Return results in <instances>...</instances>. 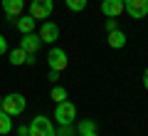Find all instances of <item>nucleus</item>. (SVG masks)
<instances>
[{
  "instance_id": "obj_13",
  "label": "nucleus",
  "mask_w": 148,
  "mask_h": 136,
  "mask_svg": "<svg viewBox=\"0 0 148 136\" xmlns=\"http://www.w3.org/2000/svg\"><path fill=\"white\" fill-rule=\"evenodd\" d=\"M15 25H17V30H20L22 35H27V32L35 30V17H32V15H20L15 20Z\"/></svg>"
},
{
  "instance_id": "obj_21",
  "label": "nucleus",
  "mask_w": 148,
  "mask_h": 136,
  "mask_svg": "<svg viewBox=\"0 0 148 136\" xmlns=\"http://www.w3.org/2000/svg\"><path fill=\"white\" fill-rule=\"evenodd\" d=\"M49 82H54V84H57V79H59V72H57V69H52V72H49Z\"/></svg>"
},
{
  "instance_id": "obj_9",
  "label": "nucleus",
  "mask_w": 148,
  "mask_h": 136,
  "mask_svg": "<svg viewBox=\"0 0 148 136\" xmlns=\"http://www.w3.org/2000/svg\"><path fill=\"white\" fill-rule=\"evenodd\" d=\"M20 47L25 50L27 55H37V52H40V47H42V40H40V35H32V32H27V35H22Z\"/></svg>"
},
{
  "instance_id": "obj_1",
  "label": "nucleus",
  "mask_w": 148,
  "mask_h": 136,
  "mask_svg": "<svg viewBox=\"0 0 148 136\" xmlns=\"http://www.w3.org/2000/svg\"><path fill=\"white\" fill-rule=\"evenodd\" d=\"M25 106H27L25 97L15 92V94H8V97H3V104H0V109L5 111V114H10V116H20L22 111H25Z\"/></svg>"
},
{
  "instance_id": "obj_14",
  "label": "nucleus",
  "mask_w": 148,
  "mask_h": 136,
  "mask_svg": "<svg viewBox=\"0 0 148 136\" xmlns=\"http://www.w3.org/2000/svg\"><path fill=\"white\" fill-rule=\"evenodd\" d=\"M10 131H12V119H10V114H5L0 109V136H8Z\"/></svg>"
},
{
  "instance_id": "obj_10",
  "label": "nucleus",
  "mask_w": 148,
  "mask_h": 136,
  "mask_svg": "<svg viewBox=\"0 0 148 136\" xmlns=\"http://www.w3.org/2000/svg\"><path fill=\"white\" fill-rule=\"evenodd\" d=\"M8 59H10V64H35V55H27L22 47H17V50H10L8 52Z\"/></svg>"
},
{
  "instance_id": "obj_6",
  "label": "nucleus",
  "mask_w": 148,
  "mask_h": 136,
  "mask_svg": "<svg viewBox=\"0 0 148 136\" xmlns=\"http://www.w3.org/2000/svg\"><path fill=\"white\" fill-rule=\"evenodd\" d=\"M123 10L133 20H143L148 15V0H123Z\"/></svg>"
},
{
  "instance_id": "obj_12",
  "label": "nucleus",
  "mask_w": 148,
  "mask_h": 136,
  "mask_svg": "<svg viewBox=\"0 0 148 136\" xmlns=\"http://www.w3.org/2000/svg\"><path fill=\"white\" fill-rule=\"evenodd\" d=\"M106 35H109V47L121 50L123 45H126V32L123 30H114V32H106Z\"/></svg>"
},
{
  "instance_id": "obj_11",
  "label": "nucleus",
  "mask_w": 148,
  "mask_h": 136,
  "mask_svg": "<svg viewBox=\"0 0 148 136\" xmlns=\"http://www.w3.org/2000/svg\"><path fill=\"white\" fill-rule=\"evenodd\" d=\"M101 12L106 17H119L123 12V0H101Z\"/></svg>"
},
{
  "instance_id": "obj_18",
  "label": "nucleus",
  "mask_w": 148,
  "mask_h": 136,
  "mask_svg": "<svg viewBox=\"0 0 148 136\" xmlns=\"http://www.w3.org/2000/svg\"><path fill=\"white\" fill-rule=\"evenodd\" d=\"M72 124H59V129L54 131V136H72Z\"/></svg>"
},
{
  "instance_id": "obj_24",
  "label": "nucleus",
  "mask_w": 148,
  "mask_h": 136,
  "mask_svg": "<svg viewBox=\"0 0 148 136\" xmlns=\"http://www.w3.org/2000/svg\"><path fill=\"white\" fill-rule=\"evenodd\" d=\"M84 136H99V134H96V131H91V134H84Z\"/></svg>"
},
{
  "instance_id": "obj_23",
  "label": "nucleus",
  "mask_w": 148,
  "mask_h": 136,
  "mask_svg": "<svg viewBox=\"0 0 148 136\" xmlns=\"http://www.w3.org/2000/svg\"><path fill=\"white\" fill-rule=\"evenodd\" d=\"M143 87H146V92H148V67H146V72H143Z\"/></svg>"
},
{
  "instance_id": "obj_4",
  "label": "nucleus",
  "mask_w": 148,
  "mask_h": 136,
  "mask_svg": "<svg viewBox=\"0 0 148 136\" xmlns=\"http://www.w3.org/2000/svg\"><path fill=\"white\" fill-rule=\"evenodd\" d=\"M47 64H49V69L64 72V69H67V64H69V59H67V52H64L62 47H52V50L47 52Z\"/></svg>"
},
{
  "instance_id": "obj_3",
  "label": "nucleus",
  "mask_w": 148,
  "mask_h": 136,
  "mask_svg": "<svg viewBox=\"0 0 148 136\" xmlns=\"http://www.w3.org/2000/svg\"><path fill=\"white\" fill-rule=\"evenodd\" d=\"M54 119L59 121V124H74V119H77V106L72 104V101H59L57 109H54Z\"/></svg>"
},
{
  "instance_id": "obj_15",
  "label": "nucleus",
  "mask_w": 148,
  "mask_h": 136,
  "mask_svg": "<svg viewBox=\"0 0 148 136\" xmlns=\"http://www.w3.org/2000/svg\"><path fill=\"white\" fill-rule=\"evenodd\" d=\"M77 131H79V136H84V134H91V131H96V121H94V119H84V121H79Z\"/></svg>"
},
{
  "instance_id": "obj_25",
  "label": "nucleus",
  "mask_w": 148,
  "mask_h": 136,
  "mask_svg": "<svg viewBox=\"0 0 148 136\" xmlns=\"http://www.w3.org/2000/svg\"><path fill=\"white\" fill-rule=\"evenodd\" d=\"M0 104H3V97H0Z\"/></svg>"
},
{
  "instance_id": "obj_20",
  "label": "nucleus",
  "mask_w": 148,
  "mask_h": 136,
  "mask_svg": "<svg viewBox=\"0 0 148 136\" xmlns=\"http://www.w3.org/2000/svg\"><path fill=\"white\" fill-rule=\"evenodd\" d=\"M5 52H8V40L0 35V55H5Z\"/></svg>"
},
{
  "instance_id": "obj_17",
  "label": "nucleus",
  "mask_w": 148,
  "mask_h": 136,
  "mask_svg": "<svg viewBox=\"0 0 148 136\" xmlns=\"http://www.w3.org/2000/svg\"><path fill=\"white\" fill-rule=\"evenodd\" d=\"M64 3H67V8L72 12H82L86 8V3H89V0H64Z\"/></svg>"
},
{
  "instance_id": "obj_7",
  "label": "nucleus",
  "mask_w": 148,
  "mask_h": 136,
  "mask_svg": "<svg viewBox=\"0 0 148 136\" xmlns=\"http://www.w3.org/2000/svg\"><path fill=\"white\" fill-rule=\"evenodd\" d=\"M0 5H3V12L8 20H17L25 10V0H0Z\"/></svg>"
},
{
  "instance_id": "obj_16",
  "label": "nucleus",
  "mask_w": 148,
  "mask_h": 136,
  "mask_svg": "<svg viewBox=\"0 0 148 136\" xmlns=\"http://www.w3.org/2000/svg\"><path fill=\"white\" fill-rule=\"evenodd\" d=\"M49 97H52V99L59 104V101H64V99H67V89H64V87H59V84H54V87H52V94H49Z\"/></svg>"
},
{
  "instance_id": "obj_22",
  "label": "nucleus",
  "mask_w": 148,
  "mask_h": 136,
  "mask_svg": "<svg viewBox=\"0 0 148 136\" xmlns=\"http://www.w3.org/2000/svg\"><path fill=\"white\" fill-rule=\"evenodd\" d=\"M27 131H30V126H25V124H22L20 129H17V134H20V136H27Z\"/></svg>"
},
{
  "instance_id": "obj_2",
  "label": "nucleus",
  "mask_w": 148,
  "mask_h": 136,
  "mask_svg": "<svg viewBox=\"0 0 148 136\" xmlns=\"http://www.w3.org/2000/svg\"><path fill=\"white\" fill-rule=\"evenodd\" d=\"M27 136H54V126L47 116H35L30 121V131Z\"/></svg>"
},
{
  "instance_id": "obj_8",
  "label": "nucleus",
  "mask_w": 148,
  "mask_h": 136,
  "mask_svg": "<svg viewBox=\"0 0 148 136\" xmlns=\"http://www.w3.org/2000/svg\"><path fill=\"white\" fill-rule=\"evenodd\" d=\"M40 40H42V42H57L59 40V25H57V22L45 20L42 27H40Z\"/></svg>"
},
{
  "instance_id": "obj_5",
  "label": "nucleus",
  "mask_w": 148,
  "mask_h": 136,
  "mask_svg": "<svg viewBox=\"0 0 148 136\" xmlns=\"http://www.w3.org/2000/svg\"><path fill=\"white\" fill-rule=\"evenodd\" d=\"M54 5L52 0H32L30 3V15L35 17V20H47L49 15H52Z\"/></svg>"
},
{
  "instance_id": "obj_19",
  "label": "nucleus",
  "mask_w": 148,
  "mask_h": 136,
  "mask_svg": "<svg viewBox=\"0 0 148 136\" xmlns=\"http://www.w3.org/2000/svg\"><path fill=\"white\" fill-rule=\"evenodd\" d=\"M104 27H106V32H114V30H119V25H116V17H109V20L104 22Z\"/></svg>"
}]
</instances>
